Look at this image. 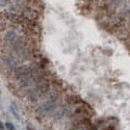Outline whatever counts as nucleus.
<instances>
[{
    "instance_id": "nucleus-1",
    "label": "nucleus",
    "mask_w": 130,
    "mask_h": 130,
    "mask_svg": "<svg viewBox=\"0 0 130 130\" xmlns=\"http://www.w3.org/2000/svg\"><path fill=\"white\" fill-rule=\"evenodd\" d=\"M56 108H57V102H56V100L48 99L45 102H43L41 105L37 108L36 112H37L38 115H41V116H46L48 114L53 112L54 110H56Z\"/></svg>"
},
{
    "instance_id": "nucleus-2",
    "label": "nucleus",
    "mask_w": 130,
    "mask_h": 130,
    "mask_svg": "<svg viewBox=\"0 0 130 130\" xmlns=\"http://www.w3.org/2000/svg\"><path fill=\"white\" fill-rule=\"evenodd\" d=\"M32 72H33V70H32V68H31L30 66L23 65V66L17 67V68L15 69V76L20 80V79H22V78L30 75Z\"/></svg>"
},
{
    "instance_id": "nucleus-3",
    "label": "nucleus",
    "mask_w": 130,
    "mask_h": 130,
    "mask_svg": "<svg viewBox=\"0 0 130 130\" xmlns=\"http://www.w3.org/2000/svg\"><path fill=\"white\" fill-rule=\"evenodd\" d=\"M2 59L4 64L10 67V68H16L19 64V59L17 58L16 55H12V54H5L2 56Z\"/></svg>"
},
{
    "instance_id": "nucleus-4",
    "label": "nucleus",
    "mask_w": 130,
    "mask_h": 130,
    "mask_svg": "<svg viewBox=\"0 0 130 130\" xmlns=\"http://www.w3.org/2000/svg\"><path fill=\"white\" fill-rule=\"evenodd\" d=\"M18 39H19V37H18V34L16 33L15 30H10L4 34V42H6L7 44H10L12 46L14 45V43Z\"/></svg>"
},
{
    "instance_id": "nucleus-5",
    "label": "nucleus",
    "mask_w": 130,
    "mask_h": 130,
    "mask_svg": "<svg viewBox=\"0 0 130 130\" xmlns=\"http://www.w3.org/2000/svg\"><path fill=\"white\" fill-rule=\"evenodd\" d=\"M5 127L7 128V130H16L15 126L12 123H5Z\"/></svg>"
},
{
    "instance_id": "nucleus-6",
    "label": "nucleus",
    "mask_w": 130,
    "mask_h": 130,
    "mask_svg": "<svg viewBox=\"0 0 130 130\" xmlns=\"http://www.w3.org/2000/svg\"><path fill=\"white\" fill-rule=\"evenodd\" d=\"M0 130H4V126H3V124L0 122Z\"/></svg>"
}]
</instances>
